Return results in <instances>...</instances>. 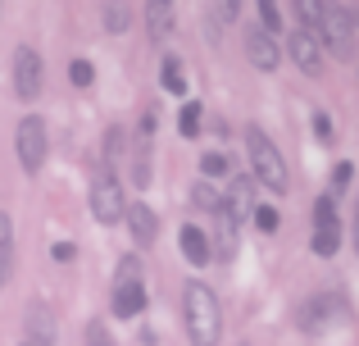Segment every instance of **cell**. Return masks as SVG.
<instances>
[{"mask_svg":"<svg viewBox=\"0 0 359 346\" xmlns=\"http://www.w3.org/2000/svg\"><path fill=\"white\" fill-rule=\"evenodd\" d=\"M291 5H296V18H300V27L318 36V18H323V5H327V0H291Z\"/></svg>","mask_w":359,"mask_h":346,"instance_id":"obj_19","label":"cell"},{"mask_svg":"<svg viewBox=\"0 0 359 346\" xmlns=\"http://www.w3.org/2000/svg\"><path fill=\"white\" fill-rule=\"evenodd\" d=\"M91 214H96L100 223H118L123 214H128V201H123L118 173H100L96 182H91Z\"/></svg>","mask_w":359,"mask_h":346,"instance_id":"obj_7","label":"cell"},{"mask_svg":"<svg viewBox=\"0 0 359 346\" xmlns=\"http://www.w3.org/2000/svg\"><path fill=\"white\" fill-rule=\"evenodd\" d=\"M146 310V287H141V265L137 260H123L118 265V278H114V314L118 319H137Z\"/></svg>","mask_w":359,"mask_h":346,"instance_id":"obj_4","label":"cell"},{"mask_svg":"<svg viewBox=\"0 0 359 346\" xmlns=\"http://www.w3.org/2000/svg\"><path fill=\"white\" fill-rule=\"evenodd\" d=\"M351 237H355V255H359V201H355V219H351Z\"/></svg>","mask_w":359,"mask_h":346,"instance_id":"obj_31","label":"cell"},{"mask_svg":"<svg viewBox=\"0 0 359 346\" xmlns=\"http://www.w3.org/2000/svg\"><path fill=\"white\" fill-rule=\"evenodd\" d=\"M191 201H196V205H205V210H219V205H223V196H219V192H214V187L201 178V182L191 187Z\"/></svg>","mask_w":359,"mask_h":346,"instance_id":"obj_23","label":"cell"},{"mask_svg":"<svg viewBox=\"0 0 359 346\" xmlns=\"http://www.w3.org/2000/svg\"><path fill=\"white\" fill-rule=\"evenodd\" d=\"M9 265H14V219L0 210V287L9 283Z\"/></svg>","mask_w":359,"mask_h":346,"instance_id":"obj_15","label":"cell"},{"mask_svg":"<svg viewBox=\"0 0 359 346\" xmlns=\"http://www.w3.org/2000/svg\"><path fill=\"white\" fill-rule=\"evenodd\" d=\"M245 60H250L255 69H264V73L278 69L282 46H278V36H273L264 23H250V27H245Z\"/></svg>","mask_w":359,"mask_h":346,"instance_id":"obj_9","label":"cell"},{"mask_svg":"<svg viewBox=\"0 0 359 346\" xmlns=\"http://www.w3.org/2000/svg\"><path fill=\"white\" fill-rule=\"evenodd\" d=\"M146 27H150V41H168V32H173V0H146Z\"/></svg>","mask_w":359,"mask_h":346,"instance_id":"obj_13","label":"cell"},{"mask_svg":"<svg viewBox=\"0 0 359 346\" xmlns=\"http://www.w3.org/2000/svg\"><path fill=\"white\" fill-rule=\"evenodd\" d=\"M314 133L323 137V142H327V137H332V124H327V114H314Z\"/></svg>","mask_w":359,"mask_h":346,"instance_id":"obj_30","label":"cell"},{"mask_svg":"<svg viewBox=\"0 0 359 346\" xmlns=\"http://www.w3.org/2000/svg\"><path fill=\"white\" fill-rule=\"evenodd\" d=\"M287 55L296 60L300 73H309V78H318V73H323V46H318V36L305 32V27H296V32L287 36Z\"/></svg>","mask_w":359,"mask_h":346,"instance_id":"obj_10","label":"cell"},{"mask_svg":"<svg viewBox=\"0 0 359 346\" xmlns=\"http://www.w3.org/2000/svg\"><path fill=\"white\" fill-rule=\"evenodd\" d=\"M337 310V296H309V305L300 310V328H323V319Z\"/></svg>","mask_w":359,"mask_h":346,"instance_id":"obj_16","label":"cell"},{"mask_svg":"<svg viewBox=\"0 0 359 346\" xmlns=\"http://www.w3.org/2000/svg\"><path fill=\"white\" fill-rule=\"evenodd\" d=\"M23 346H36V342H23Z\"/></svg>","mask_w":359,"mask_h":346,"instance_id":"obj_32","label":"cell"},{"mask_svg":"<svg viewBox=\"0 0 359 346\" xmlns=\"http://www.w3.org/2000/svg\"><path fill=\"white\" fill-rule=\"evenodd\" d=\"M201 173L205 178H223V173H228V155H219V151L201 155Z\"/></svg>","mask_w":359,"mask_h":346,"instance_id":"obj_25","label":"cell"},{"mask_svg":"<svg viewBox=\"0 0 359 346\" xmlns=\"http://www.w3.org/2000/svg\"><path fill=\"white\" fill-rule=\"evenodd\" d=\"M245 155H250V173H255V182H259L264 192H273V196H282V192H287V182H291L287 160H282L278 142H273V137L264 133L259 124H250V128H245Z\"/></svg>","mask_w":359,"mask_h":346,"instance_id":"obj_2","label":"cell"},{"mask_svg":"<svg viewBox=\"0 0 359 346\" xmlns=\"http://www.w3.org/2000/svg\"><path fill=\"white\" fill-rule=\"evenodd\" d=\"M255 5H259V23L278 36L282 32V9H278V0H255Z\"/></svg>","mask_w":359,"mask_h":346,"instance_id":"obj_20","label":"cell"},{"mask_svg":"<svg viewBox=\"0 0 359 346\" xmlns=\"http://www.w3.org/2000/svg\"><path fill=\"white\" fill-rule=\"evenodd\" d=\"M201 119H205L201 100H187V105L177 109V133L182 137H201Z\"/></svg>","mask_w":359,"mask_h":346,"instance_id":"obj_18","label":"cell"},{"mask_svg":"<svg viewBox=\"0 0 359 346\" xmlns=\"http://www.w3.org/2000/svg\"><path fill=\"white\" fill-rule=\"evenodd\" d=\"M41 82H46V64L32 46H18L14 51V96L18 100H36L41 96Z\"/></svg>","mask_w":359,"mask_h":346,"instance_id":"obj_8","label":"cell"},{"mask_svg":"<svg viewBox=\"0 0 359 346\" xmlns=\"http://www.w3.org/2000/svg\"><path fill=\"white\" fill-rule=\"evenodd\" d=\"M69 78H73V87H91V82H96L91 60H73V64H69Z\"/></svg>","mask_w":359,"mask_h":346,"instance_id":"obj_24","label":"cell"},{"mask_svg":"<svg viewBox=\"0 0 359 346\" xmlns=\"http://www.w3.org/2000/svg\"><path fill=\"white\" fill-rule=\"evenodd\" d=\"M219 14H223V23H232L241 14V0H219Z\"/></svg>","mask_w":359,"mask_h":346,"instance_id":"obj_28","label":"cell"},{"mask_svg":"<svg viewBox=\"0 0 359 346\" xmlns=\"http://www.w3.org/2000/svg\"><path fill=\"white\" fill-rule=\"evenodd\" d=\"M250 219H255V228H259V232H278V210H273V205H255V210H250Z\"/></svg>","mask_w":359,"mask_h":346,"instance_id":"obj_22","label":"cell"},{"mask_svg":"<svg viewBox=\"0 0 359 346\" xmlns=\"http://www.w3.org/2000/svg\"><path fill=\"white\" fill-rule=\"evenodd\" d=\"M27 342H36V346H50L55 342V314L46 310L41 301L27 310Z\"/></svg>","mask_w":359,"mask_h":346,"instance_id":"obj_14","label":"cell"},{"mask_svg":"<svg viewBox=\"0 0 359 346\" xmlns=\"http://www.w3.org/2000/svg\"><path fill=\"white\" fill-rule=\"evenodd\" d=\"M309 246H314V255H323V260L337 255V246H341V219H337L332 192L314 201V237H309Z\"/></svg>","mask_w":359,"mask_h":346,"instance_id":"obj_6","label":"cell"},{"mask_svg":"<svg viewBox=\"0 0 359 346\" xmlns=\"http://www.w3.org/2000/svg\"><path fill=\"white\" fill-rule=\"evenodd\" d=\"M87 346H118V342L105 333V324H91V328H87Z\"/></svg>","mask_w":359,"mask_h":346,"instance_id":"obj_26","label":"cell"},{"mask_svg":"<svg viewBox=\"0 0 359 346\" xmlns=\"http://www.w3.org/2000/svg\"><path fill=\"white\" fill-rule=\"evenodd\" d=\"M128 5H123V0H109V5H105V27H109V32H123V27H128Z\"/></svg>","mask_w":359,"mask_h":346,"instance_id":"obj_21","label":"cell"},{"mask_svg":"<svg viewBox=\"0 0 359 346\" xmlns=\"http://www.w3.org/2000/svg\"><path fill=\"white\" fill-rule=\"evenodd\" d=\"M182 324H187L191 346H219V338H223V310H219L214 287H205V283H187L182 287Z\"/></svg>","mask_w":359,"mask_h":346,"instance_id":"obj_1","label":"cell"},{"mask_svg":"<svg viewBox=\"0 0 359 346\" xmlns=\"http://www.w3.org/2000/svg\"><path fill=\"white\" fill-rule=\"evenodd\" d=\"M351 178H355V169H351V164H337V169H332V192H341V187L351 182Z\"/></svg>","mask_w":359,"mask_h":346,"instance_id":"obj_27","label":"cell"},{"mask_svg":"<svg viewBox=\"0 0 359 346\" xmlns=\"http://www.w3.org/2000/svg\"><path fill=\"white\" fill-rule=\"evenodd\" d=\"M123 219H128V228H132V241H137V246H150V241L159 237V219H155V210H150V205L132 201Z\"/></svg>","mask_w":359,"mask_h":346,"instance_id":"obj_11","label":"cell"},{"mask_svg":"<svg viewBox=\"0 0 359 346\" xmlns=\"http://www.w3.org/2000/svg\"><path fill=\"white\" fill-rule=\"evenodd\" d=\"M46 124L36 114H23L18 119V133H14V151H18V164H23V173H41L46 164Z\"/></svg>","mask_w":359,"mask_h":346,"instance_id":"obj_5","label":"cell"},{"mask_svg":"<svg viewBox=\"0 0 359 346\" xmlns=\"http://www.w3.org/2000/svg\"><path fill=\"white\" fill-rule=\"evenodd\" d=\"M78 255V246H73V241H55V260H73Z\"/></svg>","mask_w":359,"mask_h":346,"instance_id":"obj_29","label":"cell"},{"mask_svg":"<svg viewBox=\"0 0 359 346\" xmlns=\"http://www.w3.org/2000/svg\"><path fill=\"white\" fill-rule=\"evenodd\" d=\"M159 82H164V91H173V96H187V73H182V60H177V55H164Z\"/></svg>","mask_w":359,"mask_h":346,"instance_id":"obj_17","label":"cell"},{"mask_svg":"<svg viewBox=\"0 0 359 346\" xmlns=\"http://www.w3.org/2000/svg\"><path fill=\"white\" fill-rule=\"evenodd\" d=\"M318 46H323V51H332L337 60H355V55H359L355 27H351L346 5H332V0L323 5V18H318Z\"/></svg>","mask_w":359,"mask_h":346,"instance_id":"obj_3","label":"cell"},{"mask_svg":"<svg viewBox=\"0 0 359 346\" xmlns=\"http://www.w3.org/2000/svg\"><path fill=\"white\" fill-rule=\"evenodd\" d=\"M177 246H182L187 265H210V255H214V246H210V237H205V228H196V223H187V228L177 232Z\"/></svg>","mask_w":359,"mask_h":346,"instance_id":"obj_12","label":"cell"}]
</instances>
